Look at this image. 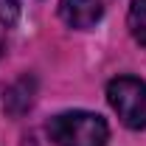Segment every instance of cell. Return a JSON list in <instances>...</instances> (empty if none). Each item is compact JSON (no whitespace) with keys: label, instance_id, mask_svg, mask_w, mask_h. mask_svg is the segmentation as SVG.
<instances>
[{"label":"cell","instance_id":"cell-1","mask_svg":"<svg viewBox=\"0 0 146 146\" xmlns=\"http://www.w3.org/2000/svg\"><path fill=\"white\" fill-rule=\"evenodd\" d=\"M48 135L56 146H107L110 127L98 112L70 110L48 121Z\"/></svg>","mask_w":146,"mask_h":146},{"label":"cell","instance_id":"cell-2","mask_svg":"<svg viewBox=\"0 0 146 146\" xmlns=\"http://www.w3.org/2000/svg\"><path fill=\"white\" fill-rule=\"evenodd\" d=\"M107 101L129 129H146V82L118 76L107 84Z\"/></svg>","mask_w":146,"mask_h":146},{"label":"cell","instance_id":"cell-3","mask_svg":"<svg viewBox=\"0 0 146 146\" xmlns=\"http://www.w3.org/2000/svg\"><path fill=\"white\" fill-rule=\"evenodd\" d=\"M101 14H104L101 0H59V17L76 31L93 28L101 20Z\"/></svg>","mask_w":146,"mask_h":146},{"label":"cell","instance_id":"cell-4","mask_svg":"<svg viewBox=\"0 0 146 146\" xmlns=\"http://www.w3.org/2000/svg\"><path fill=\"white\" fill-rule=\"evenodd\" d=\"M31 101H34V79L23 76L20 82L11 84V90L6 93V110L11 115H23L25 110L31 107Z\"/></svg>","mask_w":146,"mask_h":146},{"label":"cell","instance_id":"cell-5","mask_svg":"<svg viewBox=\"0 0 146 146\" xmlns=\"http://www.w3.org/2000/svg\"><path fill=\"white\" fill-rule=\"evenodd\" d=\"M127 23H129V31L135 36V42H141L146 48V0H132Z\"/></svg>","mask_w":146,"mask_h":146},{"label":"cell","instance_id":"cell-6","mask_svg":"<svg viewBox=\"0 0 146 146\" xmlns=\"http://www.w3.org/2000/svg\"><path fill=\"white\" fill-rule=\"evenodd\" d=\"M20 20V0H0V25L11 28Z\"/></svg>","mask_w":146,"mask_h":146},{"label":"cell","instance_id":"cell-7","mask_svg":"<svg viewBox=\"0 0 146 146\" xmlns=\"http://www.w3.org/2000/svg\"><path fill=\"white\" fill-rule=\"evenodd\" d=\"M0 51H3V39H0Z\"/></svg>","mask_w":146,"mask_h":146}]
</instances>
